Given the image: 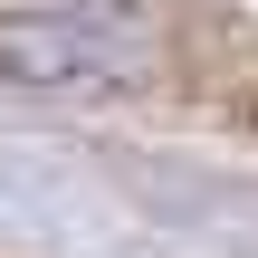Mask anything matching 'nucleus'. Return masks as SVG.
<instances>
[{"mask_svg": "<svg viewBox=\"0 0 258 258\" xmlns=\"http://www.w3.org/2000/svg\"><path fill=\"white\" fill-rule=\"evenodd\" d=\"M0 67L29 86H86L124 77V29L105 10H57V19H0Z\"/></svg>", "mask_w": 258, "mask_h": 258, "instance_id": "f257e3e1", "label": "nucleus"}]
</instances>
